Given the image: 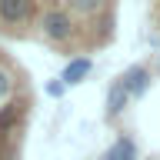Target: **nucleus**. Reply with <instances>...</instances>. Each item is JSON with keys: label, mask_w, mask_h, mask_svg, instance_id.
I'll return each mask as SVG.
<instances>
[{"label": "nucleus", "mask_w": 160, "mask_h": 160, "mask_svg": "<svg viewBox=\"0 0 160 160\" xmlns=\"http://www.w3.org/2000/svg\"><path fill=\"white\" fill-rule=\"evenodd\" d=\"M37 30H40V37L50 40V43H70L77 37V23H73V17L63 7H47L37 17Z\"/></svg>", "instance_id": "1"}, {"label": "nucleus", "mask_w": 160, "mask_h": 160, "mask_svg": "<svg viewBox=\"0 0 160 160\" xmlns=\"http://www.w3.org/2000/svg\"><path fill=\"white\" fill-rule=\"evenodd\" d=\"M117 80L123 83V90H127L130 100H140L150 90V83H153V73H150V67H143V63H133V67H127Z\"/></svg>", "instance_id": "2"}, {"label": "nucleus", "mask_w": 160, "mask_h": 160, "mask_svg": "<svg viewBox=\"0 0 160 160\" xmlns=\"http://www.w3.org/2000/svg\"><path fill=\"white\" fill-rule=\"evenodd\" d=\"M33 13V0H0V23H23Z\"/></svg>", "instance_id": "3"}, {"label": "nucleus", "mask_w": 160, "mask_h": 160, "mask_svg": "<svg viewBox=\"0 0 160 160\" xmlns=\"http://www.w3.org/2000/svg\"><path fill=\"white\" fill-rule=\"evenodd\" d=\"M90 70H93V60L90 57H73L67 67H63L60 80H63V87H77V83H83V80L90 77Z\"/></svg>", "instance_id": "4"}, {"label": "nucleus", "mask_w": 160, "mask_h": 160, "mask_svg": "<svg viewBox=\"0 0 160 160\" xmlns=\"http://www.w3.org/2000/svg\"><path fill=\"white\" fill-rule=\"evenodd\" d=\"M23 107H27L23 100H7V103H3V110H0V140H3L10 130L20 123V117H23Z\"/></svg>", "instance_id": "5"}, {"label": "nucleus", "mask_w": 160, "mask_h": 160, "mask_svg": "<svg viewBox=\"0 0 160 160\" xmlns=\"http://www.w3.org/2000/svg\"><path fill=\"white\" fill-rule=\"evenodd\" d=\"M127 103H130V97H127V90H123V83L113 80L110 90H107V117H120L127 110Z\"/></svg>", "instance_id": "6"}, {"label": "nucleus", "mask_w": 160, "mask_h": 160, "mask_svg": "<svg viewBox=\"0 0 160 160\" xmlns=\"http://www.w3.org/2000/svg\"><path fill=\"white\" fill-rule=\"evenodd\" d=\"M103 7H107V0H63V10H67L70 17L73 13L77 17H97Z\"/></svg>", "instance_id": "7"}, {"label": "nucleus", "mask_w": 160, "mask_h": 160, "mask_svg": "<svg viewBox=\"0 0 160 160\" xmlns=\"http://www.w3.org/2000/svg\"><path fill=\"white\" fill-rule=\"evenodd\" d=\"M103 160H137V143H133L130 137H117L113 143H110V150H107Z\"/></svg>", "instance_id": "8"}, {"label": "nucleus", "mask_w": 160, "mask_h": 160, "mask_svg": "<svg viewBox=\"0 0 160 160\" xmlns=\"http://www.w3.org/2000/svg\"><path fill=\"white\" fill-rule=\"evenodd\" d=\"M13 93V73H10L7 67H0V103Z\"/></svg>", "instance_id": "9"}, {"label": "nucleus", "mask_w": 160, "mask_h": 160, "mask_svg": "<svg viewBox=\"0 0 160 160\" xmlns=\"http://www.w3.org/2000/svg\"><path fill=\"white\" fill-rule=\"evenodd\" d=\"M63 93H67V87H63V80L60 77H53V80H47V97H63Z\"/></svg>", "instance_id": "10"}, {"label": "nucleus", "mask_w": 160, "mask_h": 160, "mask_svg": "<svg viewBox=\"0 0 160 160\" xmlns=\"http://www.w3.org/2000/svg\"><path fill=\"white\" fill-rule=\"evenodd\" d=\"M153 67H157V73H160V53H157V63H153Z\"/></svg>", "instance_id": "11"}, {"label": "nucleus", "mask_w": 160, "mask_h": 160, "mask_svg": "<svg viewBox=\"0 0 160 160\" xmlns=\"http://www.w3.org/2000/svg\"><path fill=\"white\" fill-rule=\"evenodd\" d=\"M157 27H160V17H157Z\"/></svg>", "instance_id": "12"}]
</instances>
